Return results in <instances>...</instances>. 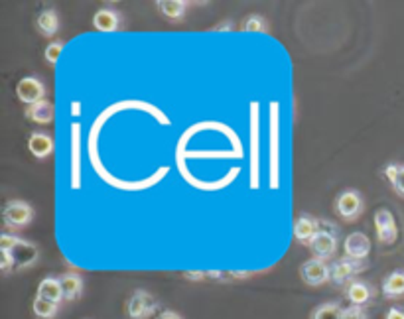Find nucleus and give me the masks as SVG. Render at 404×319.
<instances>
[{
	"instance_id": "obj_1",
	"label": "nucleus",
	"mask_w": 404,
	"mask_h": 319,
	"mask_svg": "<svg viewBox=\"0 0 404 319\" xmlns=\"http://www.w3.org/2000/svg\"><path fill=\"white\" fill-rule=\"evenodd\" d=\"M0 250H6V253L12 255L14 268L16 270L30 268L32 264H36L39 256L36 244L28 243L24 239L8 235V233H2V237H0Z\"/></svg>"
},
{
	"instance_id": "obj_2",
	"label": "nucleus",
	"mask_w": 404,
	"mask_h": 319,
	"mask_svg": "<svg viewBox=\"0 0 404 319\" xmlns=\"http://www.w3.org/2000/svg\"><path fill=\"white\" fill-rule=\"evenodd\" d=\"M308 246L312 250L313 258L326 260L329 256H333L338 250V227L327 221H320V229L313 235Z\"/></svg>"
},
{
	"instance_id": "obj_3",
	"label": "nucleus",
	"mask_w": 404,
	"mask_h": 319,
	"mask_svg": "<svg viewBox=\"0 0 404 319\" xmlns=\"http://www.w3.org/2000/svg\"><path fill=\"white\" fill-rule=\"evenodd\" d=\"M369 266L367 260H355L349 256H343L336 260L329 268V280L333 282L336 286H345V284H351L353 276L363 272Z\"/></svg>"
},
{
	"instance_id": "obj_4",
	"label": "nucleus",
	"mask_w": 404,
	"mask_h": 319,
	"mask_svg": "<svg viewBox=\"0 0 404 319\" xmlns=\"http://www.w3.org/2000/svg\"><path fill=\"white\" fill-rule=\"evenodd\" d=\"M158 309L154 295L146 290H134L127 306V313L131 319H148Z\"/></svg>"
},
{
	"instance_id": "obj_5",
	"label": "nucleus",
	"mask_w": 404,
	"mask_h": 319,
	"mask_svg": "<svg viewBox=\"0 0 404 319\" xmlns=\"http://www.w3.org/2000/svg\"><path fill=\"white\" fill-rule=\"evenodd\" d=\"M2 219H4V225H6V227L20 229V227L30 225V221L34 219V209H32L26 201L14 199V201H8V203H6L4 211H2Z\"/></svg>"
},
{
	"instance_id": "obj_6",
	"label": "nucleus",
	"mask_w": 404,
	"mask_h": 319,
	"mask_svg": "<svg viewBox=\"0 0 404 319\" xmlns=\"http://www.w3.org/2000/svg\"><path fill=\"white\" fill-rule=\"evenodd\" d=\"M336 211L339 213V217H343L345 221H355L363 211V195L357 190L341 192L336 199Z\"/></svg>"
},
{
	"instance_id": "obj_7",
	"label": "nucleus",
	"mask_w": 404,
	"mask_h": 319,
	"mask_svg": "<svg viewBox=\"0 0 404 319\" xmlns=\"http://www.w3.org/2000/svg\"><path fill=\"white\" fill-rule=\"evenodd\" d=\"M375 229H377V239L383 244H392L396 241V235H398V230H396V223H394V217H392V213L389 209H377V213H375Z\"/></svg>"
},
{
	"instance_id": "obj_8",
	"label": "nucleus",
	"mask_w": 404,
	"mask_h": 319,
	"mask_svg": "<svg viewBox=\"0 0 404 319\" xmlns=\"http://www.w3.org/2000/svg\"><path fill=\"white\" fill-rule=\"evenodd\" d=\"M300 276L308 286H322L329 280V266L320 258H312L302 264Z\"/></svg>"
},
{
	"instance_id": "obj_9",
	"label": "nucleus",
	"mask_w": 404,
	"mask_h": 319,
	"mask_svg": "<svg viewBox=\"0 0 404 319\" xmlns=\"http://www.w3.org/2000/svg\"><path fill=\"white\" fill-rule=\"evenodd\" d=\"M16 95L18 99L26 104H34V102L44 101V95H46V85L39 81L38 77H24L18 87H16Z\"/></svg>"
},
{
	"instance_id": "obj_10",
	"label": "nucleus",
	"mask_w": 404,
	"mask_h": 319,
	"mask_svg": "<svg viewBox=\"0 0 404 319\" xmlns=\"http://www.w3.org/2000/svg\"><path fill=\"white\" fill-rule=\"evenodd\" d=\"M345 256L355 258V260H367V256L371 253V241L365 233H351L347 239H345Z\"/></svg>"
},
{
	"instance_id": "obj_11",
	"label": "nucleus",
	"mask_w": 404,
	"mask_h": 319,
	"mask_svg": "<svg viewBox=\"0 0 404 319\" xmlns=\"http://www.w3.org/2000/svg\"><path fill=\"white\" fill-rule=\"evenodd\" d=\"M93 26L99 30V32H117L122 28V16L117 12L115 8H99L95 16H93Z\"/></svg>"
},
{
	"instance_id": "obj_12",
	"label": "nucleus",
	"mask_w": 404,
	"mask_h": 319,
	"mask_svg": "<svg viewBox=\"0 0 404 319\" xmlns=\"http://www.w3.org/2000/svg\"><path fill=\"white\" fill-rule=\"evenodd\" d=\"M36 28L44 38H53L59 32V14L55 8H44L36 18Z\"/></svg>"
},
{
	"instance_id": "obj_13",
	"label": "nucleus",
	"mask_w": 404,
	"mask_h": 319,
	"mask_svg": "<svg viewBox=\"0 0 404 319\" xmlns=\"http://www.w3.org/2000/svg\"><path fill=\"white\" fill-rule=\"evenodd\" d=\"M347 300L351 302V306L357 307H365L371 300H373V288L367 284V282L361 280H353L349 286H347Z\"/></svg>"
},
{
	"instance_id": "obj_14",
	"label": "nucleus",
	"mask_w": 404,
	"mask_h": 319,
	"mask_svg": "<svg viewBox=\"0 0 404 319\" xmlns=\"http://www.w3.org/2000/svg\"><path fill=\"white\" fill-rule=\"evenodd\" d=\"M28 150L38 160H46L53 152L52 136H48L46 132H32V136L28 138Z\"/></svg>"
},
{
	"instance_id": "obj_15",
	"label": "nucleus",
	"mask_w": 404,
	"mask_h": 319,
	"mask_svg": "<svg viewBox=\"0 0 404 319\" xmlns=\"http://www.w3.org/2000/svg\"><path fill=\"white\" fill-rule=\"evenodd\" d=\"M320 229V221L318 219L310 217V215H302V217L296 219L294 223V237L304 244H310V241L313 239V235Z\"/></svg>"
},
{
	"instance_id": "obj_16",
	"label": "nucleus",
	"mask_w": 404,
	"mask_h": 319,
	"mask_svg": "<svg viewBox=\"0 0 404 319\" xmlns=\"http://www.w3.org/2000/svg\"><path fill=\"white\" fill-rule=\"evenodd\" d=\"M24 115L30 120L38 122V125H50L53 120V104L50 101H39L34 102V104H28Z\"/></svg>"
},
{
	"instance_id": "obj_17",
	"label": "nucleus",
	"mask_w": 404,
	"mask_h": 319,
	"mask_svg": "<svg viewBox=\"0 0 404 319\" xmlns=\"http://www.w3.org/2000/svg\"><path fill=\"white\" fill-rule=\"evenodd\" d=\"M187 2H183V0H160L156 2V8L158 12L162 14L164 18H168L172 22H180L183 20V16L187 12Z\"/></svg>"
},
{
	"instance_id": "obj_18",
	"label": "nucleus",
	"mask_w": 404,
	"mask_h": 319,
	"mask_svg": "<svg viewBox=\"0 0 404 319\" xmlns=\"http://www.w3.org/2000/svg\"><path fill=\"white\" fill-rule=\"evenodd\" d=\"M38 298H44V300L53 302V304L59 306V302L64 300V290H62V282H59V278L48 276V278H44V280L39 282Z\"/></svg>"
},
{
	"instance_id": "obj_19",
	"label": "nucleus",
	"mask_w": 404,
	"mask_h": 319,
	"mask_svg": "<svg viewBox=\"0 0 404 319\" xmlns=\"http://www.w3.org/2000/svg\"><path fill=\"white\" fill-rule=\"evenodd\" d=\"M383 294H385V298H401V295H404V270H394L385 278Z\"/></svg>"
},
{
	"instance_id": "obj_20",
	"label": "nucleus",
	"mask_w": 404,
	"mask_h": 319,
	"mask_svg": "<svg viewBox=\"0 0 404 319\" xmlns=\"http://www.w3.org/2000/svg\"><path fill=\"white\" fill-rule=\"evenodd\" d=\"M59 282H62V290H64V300L66 302L77 300L81 292H83V278L79 274H64Z\"/></svg>"
},
{
	"instance_id": "obj_21",
	"label": "nucleus",
	"mask_w": 404,
	"mask_h": 319,
	"mask_svg": "<svg viewBox=\"0 0 404 319\" xmlns=\"http://www.w3.org/2000/svg\"><path fill=\"white\" fill-rule=\"evenodd\" d=\"M32 311H34V316L38 319H55L57 311H59V306L36 295V300L32 304Z\"/></svg>"
},
{
	"instance_id": "obj_22",
	"label": "nucleus",
	"mask_w": 404,
	"mask_h": 319,
	"mask_svg": "<svg viewBox=\"0 0 404 319\" xmlns=\"http://www.w3.org/2000/svg\"><path fill=\"white\" fill-rule=\"evenodd\" d=\"M341 313H343V307L339 306L338 302H327V304L315 307L310 319H341Z\"/></svg>"
},
{
	"instance_id": "obj_23",
	"label": "nucleus",
	"mask_w": 404,
	"mask_h": 319,
	"mask_svg": "<svg viewBox=\"0 0 404 319\" xmlns=\"http://www.w3.org/2000/svg\"><path fill=\"white\" fill-rule=\"evenodd\" d=\"M241 30L243 32H252V34H262V32L268 30V22L262 18L261 14H250L241 22Z\"/></svg>"
},
{
	"instance_id": "obj_24",
	"label": "nucleus",
	"mask_w": 404,
	"mask_h": 319,
	"mask_svg": "<svg viewBox=\"0 0 404 319\" xmlns=\"http://www.w3.org/2000/svg\"><path fill=\"white\" fill-rule=\"evenodd\" d=\"M62 51H64V44L62 42H52V44H48V48L44 50V57H46V62L50 65L57 64V60H59V55H62Z\"/></svg>"
},
{
	"instance_id": "obj_25",
	"label": "nucleus",
	"mask_w": 404,
	"mask_h": 319,
	"mask_svg": "<svg viewBox=\"0 0 404 319\" xmlns=\"http://www.w3.org/2000/svg\"><path fill=\"white\" fill-rule=\"evenodd\" d=\"M341 319H367V313L363 311V307H343V313H341Z\"/></svg>"
},
{
	"instance_id": "obj_26",
	"label": "nucleus",
	"mask_w": 404,
	"mask_h": 319,
	"mask_svg": "<svg viewBox=\"0 0 404 319\" xmlns=\"http://www.w3.org/2000/svg\"><path fill=\"white\" fill-rule=\"evenodd\" d=\"M0 255H2V260H0V270H2L4 274H10V270L14 268L12 255H10V253H6V250H0Z\"/></svg>"
},
{
	"instance_id": "obj_27",
	"label": "nucleus",
	"mask_w": 404,
	"mask_h": 319,
	"mask_svg": "<svg viewBox=\"0 0 404 319\" xmlns=\"http://www.w3.org/2000/svg\"><path fill=\"white\" fill-rule=\"evenodd\" d=\"M398 172H401V164H389V166L385 167V176L389 178V181H391L392 185H394V181H396V178H398Z\"/></svg>"
},
{
	"instance_id": "obj_28",
	"label": "nucleus",
	"mask_w": 404,
	"mask_h": 319,
	"mask_svg": "<svg viewBox=\"0 0 404 319\" xmlns=\"http://www.w3.org/2000/svg\"><path fill=\"white\" fill-rule=\"evenodd\" d=\"M394 192L398 193V195H403L404 197V164H401V172H398V178L394 181Z\"/></svg>"
},
{
	"instance_id": "obj_29",
	"label": "nucleus",
	"mask_w": 404,
	"mask_h": 319,
	"mask_svg": "<svg viewBox=\"0 0 404 319\" xmlns=\"http://www.w3.org/2000/svg\"><path fill=\"white\" fill-rule=\"evenodd\" d=\"M387 319H404V309L403 307H391L387 311Z\"/></svg>"
},
{
	"instance_id": "obj_30",
	"label": "nucleus",
	"mask_w": 404,
	"mask_h": 319,
	"mask_svg": "<svg viewBox=\"0 0 404 319\" xmlns=\"http://www.w3.org/2000/svg\"><path fill=\"white\" fill-rule=\"evenodd\" d=\"M156 319H183V318L180 316V313H176V311H169V309H166V311H162Z\"/></svg>"
},
{
	"instance_id": "obj_31",
	"label": "nucleus",
	"mask_w": 404,
	"mask_h": 319,
	"mask_svg": "<svg viewBox=\"0 0 404 319\" xmlns=\"http://www.w3.org/2000/svg\"><path fill=\"white\" fill-rule=\"evenodd\" d=\"M221 30H231V22H223V26L213 28V32H221Z\"/></svg>"
}]
</instances>
